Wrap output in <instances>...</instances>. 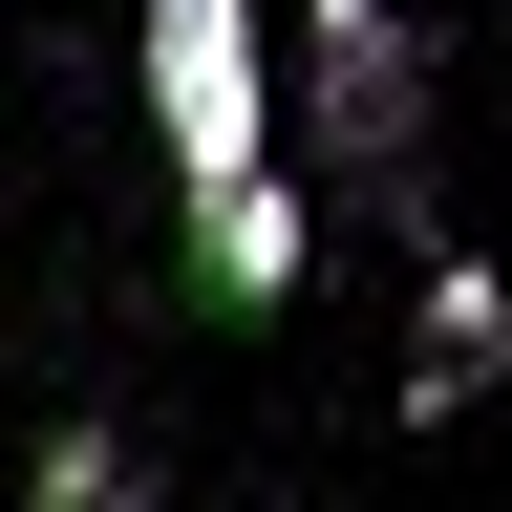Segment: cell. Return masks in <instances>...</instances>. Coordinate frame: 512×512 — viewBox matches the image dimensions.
Returning a JSON list of instances; mask_svg holds the SVG:
<instances>
[{
  "label": "cell",
  "instance_id": "cell-3",
  "mask_svg": "<svg viewBox=\"0 0 512 512\" xmlns=\"http://www.w3.org/2000/svg\"><path fill=\"white\" fill-rule=\"evenodd\" d=\"M299 256H320V214L278 192V150L192 192V299H214V320H278V299H299Z\"/></svg>",
  "mask_w": 512,
  "mask_h": 512
},
{
  "label": "cell",
  "instance_id": "cell-5",
  "mask_svg": "<svg viewBox=\"0 0 512 512\" xmlns=\"http://www.w3.org/2000/svg\"><path fill=\"white\" fill-rule=\"evenodd\" d=\"M22 491H43V512H128V491H150V448H128V427H64Z\"/></svg>",
  "mask_w": 512,
  "mask_h": 512
},
{
  "label": "cell",
  "instance_id": "cell-1",
  "mask_svg": "<svg viewBox=\"0 0 512 512\" xmlns=\"http://www.w3.org/2000/svg\"><path fill=\"white\" fill-rule=\"evenodd\" d=\"M128 86H150L171 192H214V171L278 150V43H256V0H128Z\"/></svg>",
  "mask_w": 512,
  "mask_h": 512
},
{
  "label": "cell",
  "instance_id": "cell-2",
  "mask_svg": "<svg viewBox=\"0 0 512 512\" xmlns=\"http://www.w3.org/2000/svg\"><path fill=\"white\" fill-rule=\"evenodd\" d=\"M299 86H320V128H342L363 192H406V150H427V43H406V0H320V22H299Z\"/></svg>",
  "mask_w": 512,
  "mask_h": 512
},
{
  "label": "cell",
  "instance_id": "cell-4",
  "mask_svg": "<svg viewBox=\"0 0 512 512\" xmlns=\"http://www.w3.org/2000/svg\"><path fill=\"white\" fill-rule=\"evenodd\" d=\"M491 363H512V278H491V256H427V384H406V406H470Z\"/></svg>",
  "mask_w": 512,
  "mask_h": 512
}]
</instances>
